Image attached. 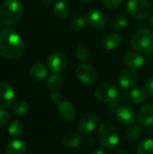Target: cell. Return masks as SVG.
Masks as SVG:
<instances>
[{
    "instance_id": "cell-36",
    "label": "cell",
    "mask_w": 153,
    "mask_h": 154,
    "mask_svg": "<svg viewBox=\"0 0 153 154\" xmlns=\"http://www.w3.org/2000/svg\"><path fill=\"white\" fill-rule=\"evenodd\" d=\"M115 154H126V150L124 149V148L118 149V150L116 151V153Z\"/></svg>"
},
{
    "instance_id": "cell-31",
    "label": "cell",
    "mask_w": 153,
    "mask_h": 154,
    "mask_svg": "<svg viewBox=\"0 0 153 154\" xmlns=\"http://www.w3.org/2000/svg\"><path fill=\"white\" fill-rule=\"evenodd\" d=\"M101 4L109 9H115L122 5L124 0H100Z\"/></svg>"
},
{
    "instance_id": "cell-6",
    "label": "cell",
    "mask_w": 153,
    "mask_h": 154,
    "mask_svg": "<svg viewBox=\"0 0 153 154\" xmlns=\"http://www.w3.org/2000/svg\"><path fill=\"white\" fill-rule=\"evenodd\" d=\"M126 11L131 16L142 20L150 16L151 6L147 0H128Z\"/></svg>"
},
{
    "instance_id": "cell-7",
    "label": "cell",
    "mask_w": 153,
    "mask_h": 154,
    "mask_svg": "<svg viewBox=\"0 0 153 154\" xmlns=\"http://www.w3.org/2000/svg\"><path fill=\"white\" fill-rule=\"evenodd\" d=\"M67 63V57L61 51H55L51 53L47 60V65L49 69L56 74L62 72L65 69Z\"/></svg>"
},
{
    "instance_id": "cell-18",
    "label": "cell",
    "mask_w": 153,
    "mask_h": 154,
    "mask_svg": "<svg viewBox=\"0 0 153 154\" xmlns=\"http://www.w3.org/2000/svg\"><path fill=\"white\" fill-rule=\"evenodd\" d=\"M71 12L70 5L68 2L60 0L56 2L53 6V13L54 14L60 19H66L69 16Z\"/></svg>"
},
{
    "instance_id": "cell-28",
    "label": "cell",
    "mask_w": 153,
    "mask_h": 154,
    "mask_svg": "<svg viewBox=\"0 0 153 154\" xmlns=\"http://www.w3.org/2000/svg\"><path fill=\"white\" fill-rule=\"evenodd\" d=\"M29 106L28 104L23 100H19L16 101L13 104L12 106V111L14 114L17 115V116H23L28 112Z\"/></svg>"
},
{
    "instance_id": "cell-38",
    "label": "cell",
    "mask_w": 153,
    "mask_h": 154,
    "mask_svg": "<svg viewBox=\"0 0 153 154\" xmlns=\"http://www.w3.org/2000/svg\"><path fill=\"white\" fill-rule=\"evenodd\" d=\"M93 140H94V139H93L92 137H88V138L87 139V143H89V144H92V143H94V142H93Z\"/></svg>"
},
{
    "instance_id": "cell-25",
    "label": "cell",
    "mask_w": 153,
    "mask_h": 154,
    "mask_svg": "<svg viewBox=\"0 0 153 154\" xmlns=\"http://www.w3.org/2000/svg\"><path fill=\"white\" fill-rule=\"evenodd\" d=\"M23 125L21 121L14 120L10 123L8 126V133L12 137L16 138L20 136L23 134Z\"/></svg>"
},
{
    "instance_id": "cell-32",
    "label": "cell",
    "mask_w": 153,
    "mask_h": 154,
    "mask_svg": "<svg viewBox=\"0 0 153 154\" xmlns=\"http://www.w3.org/2000/svg\"><path fill=\"white\" fill-rule=\"evenodd\" d=\"M10 119L9 113L5 109H0V127H4L7 125Z\"/></svg>"
},
{
    "instance_id": "cell-9",
    "label": "cell",
    "mask_w": 153,
    "mask_h": 154,
    "mask_svg": "<svg viewBox=\"0 0 153 154\" xmlns=\"http://www.w3.org/2000/svg\"><path fill=\"white\" fill-rule=\"evenodd\" d=\"M138 79H139V76L136 70L129 67L126 69H124L118 77L119 84L124 89L133 88L136 86Z\"/></svg>"
},
{
    "instance_id": "cell-1",
    "label": "cell",
    "mask_w": 153,
    "mask_h": 154,
    "mask_svg": "<svg viewBox=\"0 0 153 154\" xmlns=\"http://www.w3.org/2000/svg\"><path fill=\"white\" fill-rule=\"evenodd\" d=\"M25 46L21 36L13 29H6L0 32V55L9 60L21 58Z\"/></svg>"
},
{
    "instance_id": "cell-26",
    "label": "cell",
    "mask_w": 153,
    "mask_h": 154,
    "mask_svg": "<svg viewBox=\"0 0 153 154\" xmlns=\"http://www.w3.org/2000/svg\"><path fill=\"white\" fill-rule=\"evenodd\" d=\"M142 128L138 125H131L125 131V136L131 142H135L142 136Z\"/></svg>"
},
{
    "instance_id": "cell-20",
    "label": "cell",
    "mask_w": 153,
    "mask_h": 154,
    "mask_svg": "<svg viewBox=\"0 0 153 154\" xmlns=\"http://www.w3.org/2000/svg\"><path fill=\"white\" fill-rule=\"evenodd\" d=\"M27 146L22 140H12L5 150V154H26Z\"/></svg>"
},
{
    "instance_id": "cell-23",
    "label": "cell",
    "mask_w": 153,
    "mask_h": 154,
    "mask_svg": "<svg viewBox=\"0 0 153 154\" xmlns=\"http://www.w3.org/2000/svg\"><path fill=\"white\" fill-rule=\"evenodd\" d=\"M147 92L145 88L137 87L133 88L130 93V98L134 104H142L147 98Z\"/></svg>"
},
{
    "instance_id": "cell-17",
    "label": "cell",
    "mask_w": 153,
    "mask_h": 154,
    "mask_svg": "<svg viewBox=\"0 0 153 154\" xmlns=\"http://www.w3.org/2000/svg\"><path fill=\"white\" fill-rule=\"evenodd\" d=\"M124 61L129 68H133V69L142 68L145 63L144 58L140 53L133 52V51L126 53L124 58Z\"/></svg>"
},
{
    "instance_id": "cell-21",
    "label": "cell",
    "mask_w": 153,
    "mask_h": 154,
    "mask_svg": "<svg viewBox=\"0 0 153 154\" xmlns=\"http://www.w3.org/2000/svg\"><path fill=\"white\" fill-rule=\"evenodd\" d=\"M81 143V136L78 133H69L62 139V144L69 149L78 148Z\"/></svg>"
},
{
    "instance_id": "cell-3",
    "label": "cell",
    "mask_w": 153,
    "mask_h": 154,
    "mask_svg": "<svg viewBox=\"0 0 153 154\" xmlns=\"http://www.w3.org/2000/svg\"><path fill=\"white\" fill-rule=\"evenodd\" d=\"M133 49L140 54H150L153 51V32L149 28L136 31L131 40Z\"/></svg>"
},
{
    "instance_id": "cell-39",
    "label": "cell",
    "mask_w": 153,
    "mask_h": 154,
    "mask_svg": "<svg viewBox=\"0 0 153 154\" xmlns=\"http://www.w3.org/2000/svg\"><path fill=\"white\" fill-rule=\"evenodd\" d=\"M148 23H149V25H150V26H152L153 27V15L152 16H151V18L149 19Z\"/></svg>"
},
{
    "instance_id": "cell-35",
    "label": "cell",
    "mask_w": 153,
    "mask_h": 154,
    "mask_svg": "<svg viewBox=\"0 0 153 154\" xmlns=\"http://www.w3.org/2000/svg\"><path fill=\"white\" fill-rule=\"evenodd\" d=\"M53 2H54V0H41V3L45 5H50Z\"/></svg>"
},
{
    "instance_id": "cell-30",
    "label": "cell",
    "mask_w": 153,
    "mask_h": 154,
    "mask_svg": "<svg viewBox=\"0 0 153 154\" xmlns=\"http://www.w3.org/2000/svg\"><path fill=\"white\" fill-rule=\"evenodd\" d=\"M127 26V19L124 15H117L113 20V27L116 30H123Z\"/></svg>"
},
{
    "instance_id": "cell-10",
    "label": "cell",
    "mask_w": 153,
    "mask_h": 154,
    "mask_svg": "<svg viewBox=\"0 0 153 154\" xmlns=\"http://www.w3.org/2000/svg\"><path fill=\"white\" fill-rule=\"evenodd\" d=\"M87 23L95 29H103L107 24V17L104 12L99 9H93L85 16Z\"/></svg>"
},
{
    "instance_id": "cell-5",
    "label": "cell",
    "mask_w": 153,
    "mask_h": 154,
    "mask_svg": "<svg viewBox=\"0 0 153 154\" xmlns=\"http://www.w3.org/2000/svg\"><path fill=\"white\" fill-rule=\"evenodd\" d=\"M95 97L101 102L115 104L119 97V89L113 83H102L95 89Z\"/></svg>"
},
{
    "instance_id": "cell-27",
    "label": "cell",
    "mask_w": 153,
    "mask_h": 154,
    "mask_svg": "<svg viewBox=\"0 0 153 154\" xmlns=\"http://www.w3.org/2000/svg\"><path fill=\"white\" fill-rule=\"evenodd\" d=\"M137 154H153V139L142 141L137 148Z\"/></svg>"
},
{
    "instance_id": "cell-14",
    "label": "cell",
    "mask_w": 153,
    "mask_h": 154,
    "mask_svg": "<svg viewBox=\"0 0 153 154\" xmlns=\"http://www.w3.org/2000/svg\"><path fill=\"white\" fill-rule=\"evenodd\" d=\"M57 111L59 116L67 122H71L76 118L77 112L75 106L68 100H62L60 104H58Z\"/></svg>"
},
{
    "instance_id": "cell-15",
    "label": "cell",
    "mask_w": 153,
    "mask_h": 154,
    "mask_svg": "<svg viewBox=\"0 0 153 154\" xmlns=\"http://www.w3.org/2000/svg\"><path fill=\"white\" fill-rule=\"evenodd\" d=\"M138 121L145 128L153 126V104H147L142 106L138 113Z\"/></svg>"
},
{
    "instance_id": "cell-4",
    "label": "cell",
    "mask_w": 153,
    "mask_h": 154,
    "mask_svg": "<svg viewBox=\"0 0 153 154\" xmlns=\"http://www.w3.org/2000/svg\"><path fill=\"white\" fill-rule=\"evenodd\" d=\"M99 143L106 149H114L119 143V134L117 130L108 123L102 124L97 131Z\"/></svg>"
},
{
    "instance_id": "cell-34",
    "label": "cell",
    "mask_w": 153,
    "mask_h": 154,
    "mask_svg": "<svg viewBox=\"0 0 153 154\" xmlns=\"http://www.w3.org/2000/svg\"><path fill=\"white\" fill-rule=\"evenodd\" d=\"M50 99L53 103L58 105L62 101V97L59 92H52V94L50 95Z\"/></svg>"
},
{
    "instance_id": "cell-24",
    "label": "cell",
    "mask_w": 153,
    "mask_h": 154,
    "mask_svg": "<svg viewBox=\"0 0 153 154\" xmlns=\"http://www.w3.org/2000/svg\"><path fill=\"white\" fill-rule=\"evenodd\" d=\"M86 23H87L86 17L81 15H76L73 18H71L69 22V28L71 29V31L78 32L83 30Z\"/></svg>"
},
{
    "instance_id": "cell-33",
    "label": "cell",
    "mask_w": 153,
    "mask_h": 154,
    "mask_svg": "<svg viewBox=\"0 0 153 154\" xmlns=\"http://www.w3.org/2000/svg\"><path fill=\"white\" fill-rule=\"evenodd\" d=\"M145 90L147 94L153 97V77H150L145 82Z\"/></svg>"
},
{
    "instance_id": "cell-2",
    "label": "cell",
    "mask_w": 153,
    "mask_h": 154,
    "mask_svg": "<svg viewBox=\"0 0 153 154\" xmlns=\"http://www.w3.org/2000/svg\"><path fill=\"white\" fill-rule=\"evenodd\" d=\"M23 14V5L19 0H5L0 7L1 22L8 26L16 24Z\"/></svg>"
},
{
    "instance_id": "cell-11",
    "label": "cell",
    "mask_w": 153,
    "mask_h": 154,
    "mask_svg": "<svg viewBox=\"0 0 153 154\" xmlns=\"http://www.w3.org/2000/svg\"><path fill=\"white\" fill-rule=\"evenodd\" d=\"M14 97L15 92L14 88L6 82H0V106H10L14 104Z\"/></svg>"
},
{
    "instance_id": "cell-12",
    "label": "cell",
    "mask_w": 153,
    "mask_h": 154,
    "mask_svg": "<svg viewBox=\"0 0 153 154\" xmlns=\"http://www.w3.org/2000/svg\"><path fill=\"white\" fill-rule=\"evenodd\" d=\"M116 119L119 123L124 125H131L136 120V115L134 110L127 106H121L115 112Z\"/></svg>"
},
{
    "instance_id": "cell-19",
    "label": "cell",
    "mask_w": 153,
    "mask_h": 154,
    "mask_svg": "<svg viewBox=\"0 0 153 154\" xmlns=\"http://www.w3.org/2000/svg\"><path fill=\"white\" fill-rule=\"evenodd\" d=\"M48 75V69L46 66L41 62L35 63L30 70V76L31 78L35 81H41L44 79H46Z\"/></svg>"
},
{
    "instance_id": "cell-16",
    "label": "cell",
    "mask_w": 153,
    "mask_h": 154,
    "mask_svg": "<svg viewBox=\"0 0 153 154\" xmlns=\"http://www.w3.org/2000/svg\"><path fill=\"white\" fill-rule=\"evenodd\" d=\"M122 43V38L120 34L116 32H109L104 36L101 41L102 47L106 51H113L117 49Z\"/></svg>"
},
{
    "instance_id": "cell-29",
    "label": "cell",
    "mask_w": 153,
    "mask_h": 154,
    "mask_svg": "<svg viewBox=\"0 0 153 154\" xmlns=\"http://www.w3.org/2000/svg\"><path fill=\"white\" fill-rule=\"evenodd\" d=\"M76 58L78 61H81V62L87 61L89 58L88 50L83 45L78 46L76 49Z\"/></svg>"
},
{
    "instance_id": "cell-37",
    "label": "cell",
    "mask_w": 153,
    "mask_h": 154,
    "mask_svg": "<svg viewBox=\"0 0 153 154\" xmlns=\"http://www.w3.org/2000/svg\"><path fill=\"white\" fill-rule=\"evenodd\" d=\"M90 154H106L104 151L102 150H96V151H93Z\"/></svg>"
},
{
    "instance_id": "cell-13",
    "label": "cell",
    "mask_w": 153,
    "mask_h": 154,
    "mask_svg": "<svg viewBox=\"0 0 153 154\" xmlns=\"http://www.w3.org/2000/svg\"><path fill=\"white\" fill-rule=\"evenodd\" d=\"M98 123V118L96 114L88 113L82 116L78 122V130L80 133L85 134H91L96 127Z\"/></svg>"
},
{
    "instance_id": "cell-40",
    "label": "cell",
    "mask_w": 153,
    "mask_h": 154,
    "mask_svg": "<svg viewBox=\"0 0 153 154\" xmlns=\"http://www.w3.org/2000/svg\"><path fill=\"white\" fill-rule=\"evenodd\" d=\"M80 1H83V2H90L92 0H80Z\"/></svg>"
},
{
    "instance_id": "cell-22",
    "label": "cell",
    "mask_w": 153,
    "mask_h": 154,
    "mask_svg": "<svg viewBox=\"0 0 153 154\" xmlns=\"http://www.w3.org/2000/svg\"><path fill=\"white\" fill-rule=\"evenodd\" d=\"M62 78L56 73L50 75L46 80V86L48 89L51 92H59V90H60V88H62Z\"/></svg>"
},
{
    "instance_id": "cell-8",
    "label": "cell",
    "mask_w": 153,
    "mask_h": 154,
    "mask_svg": "<svg viewBox=\"0 0 153 154\" xmlns=\"http://www.w3.org/2000/svg\"><path fill=\"white\" fill-rule=\"evenodd\" d=\"M76 76L80 82L85 85H93L96 80L95 69L87 63L80 64L76 69Z\"/></svg>"
}]
</instances>
